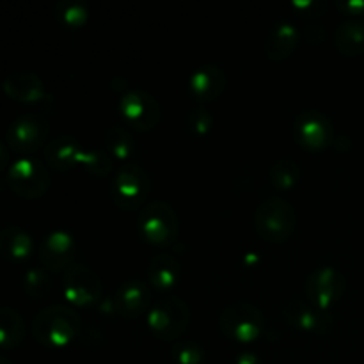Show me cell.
I'll return each instance as SVG.
<instances>
[{
  "label": "cell",
  "mask_w": 364,
  "mask_h": 364,
  "mask_svg": "<svg viewBox=\"0 0 364 364\" xmlns=\"http://www.w3.org/2000/svg\"><path fill=\"white\" fill-rule=\"evenodd\" d=\"M299 28L290 20H279L270 27L265 39V53L272 60H283L297 48Z\"/></svg>",
  "instance_id": "cell-19"
},
{
  "label": "cell",
  "mask_w": 364,
  "mask_h": 364,
  "mask_svg": "<svg viewBox=\"0 0 364 364\" xmlns=\"http://www.w3.org/2000/svg\"><path fill=\"white\" fill-rule=\"evenodd\" d=\"M25 322L20 311L9 306L0 308V348L11 350L23 341Z\"/></svg>",
  "instance_id": "cell-23"
},
{
  "label": "cell",
  "mask_w": 364,
  "mask_h": 364,
  "mask_svg": "<svg viewBox=\"0 0 364 364\" xmlns=\"http://www.w3.org/2000/svg\"><path fill=\"white\" fill-rule=\"evenodd\" d=\"M9 149H7V146L0 141V173L9 169Z\"/></svg>",
  "instance_id": "cell-34"
},
{
  "label": "cell",
  "mask_w": 364,
  "mask_h": 364,
  "mask_svg": "<svg viewBox=\"0 0 364 364\" xmlns=\"http://www.w3.org/2000/svg\"><path fill=\"white\" fill-rule=\"evenodd\" d=\"M291 6L304 16H322L327 11V2L323 0H294Z\"/></svg>",
  "instance_id": "cell-31"
},
{
  "label": "cell",
  "mask_w": 364,
  "mask_h": 364,
  "mask_svg": "<svg viewBox=\"0 0 364 364\" xmlns=\"http://www.w3.org/2000/svg\"><path fill=\"white\" fill-rule=\"evenodd\" d=\"M228 84V77L220 66L213 63L201 64L192 71L188 78L191 95L199 102H213L224 92Z\"/></svg>",
  "instance_id": "cell-16"
},
{
  "label": "cell",
  "mask_w": 364,
  "mask_h": 364,
  "mask_svg": "<svg viewBox=\"0 0 364 364\" xmlns=\"http://www.w3.org/2000/svg\"><path fill=\"white\" fill-rule=\"evenodd\" d=\"M23 290L32 301H43L52 291V277L45 267H31L23 274Z\"/></svg>",
  "instance_id": "cell-27"
},
{
  "label": "cell",
  "mask_w": 364,
  "mask_h": 364,
  "mask_svg": "<svg viewBox=\"0 0 364 364\" xmlns=\"http://www.w3.org/2000/svg\"><path fill=\"white\" fill-rule=\"evenodd\" d=\"M191 306L176 295L156 299L146 313L151 333L164 341H174L187 331L191 323Z\"/></svg>",
  "instance_id": "cell-3"
},
{
  "label": "cell",
  "mask_w": 364,
  "mask_h": 364,
  "mask_svg": "<svg viewBox=\"0 0 364 364\" xmlns=\"http://www.w3.org/2000/svg\"><path fill=\"white\" fill-rule=\"evenodd\" d=\"M281 316L290 327L311 334H326L333 329L334 316L327 309L318 308L308 299H288L281 308Z\"/></svg>",
  "instance_id": "cell-12"
},
{
  "label": "cell",
  "mask_w": 364,
  "mask_h": 364,
  "mask_svg": "<svg viewBox=\"0 0 364 364\" xmlns=\"http://www.w3.org/2000/svg\"><path fill=\"white\" fill-rule=\"evenodd\" d=\"M77 166H80L82 169L87 171L89 174H95V176H107V174L116 171L114 156L107 149L95 148V146H82Z\"/></svg>",
  "instance_id": "cell-25"
},
{
  "label": "cell",
  "mask_w": 364,
  "mask_h": 364,
  "mask_svg": "<svg viewBox=\"0 0 364 364\" xmlns=\"http://www.w3.org/2000/svg\"><path fill=\"white\" fill-rule=\"evenodd\" d=\"M338 11L348 16H359L364 14V0H336L334 2Z\"/></svg>",
  "instance_id": "cell-32"
},
{
  "label": "cell",
  "mask_w": 364,
  "mask_h": 364,
  "mask_svg": "<svg viewBox=\"0 0 364 364\" xmlns=\"http://www.w3.org/2000/svg\"><path fill=\"white\" fill-rule=\"evenodd\" d=\"M0 364H13V363H11L7 358H2V355H0Z\"/></svg>",
  "instance_id": "cell-35"
},
{
  "label": "cell",
  "mask_w": 364,
  "mask_h": 364,
  "mask_svg": "<svg viewBox=\"0 0 364 364\" xmlns=\"http://www.w3.org/2000/svg\"><path fill=\"white\" fill-rule=\"evenodd\" d=\"M139 233L148 244L169 245L180 233V219L169 203L155 199L142 206L139 213Z\"/></svg>",
  "instance_id": "cell-6"
},
{
  "label": "cell",
  "mask_w": 364,
  "mask_h": 364,
  "mask_svg": "<svg viewBox=\"0 0 364 364\" xmlns=\"http://www.w3.org/2000/svg\"><path fill=\"white\" fill-rule=\"evenodd\" d=\"M185 124L191 134L206 135L213 127V114L203 103H198L188 109L187 116H185Z\"/></svg>",
  "instance_id": "cell-30"
},
{
  "label": "cell",
  "mask_w": 364,
  "mask_h": 364,
  "mask_svg": "<svg viewBox=\"0 0 364 364\" xmlns=\"http://www.w3.org/2000/svg\"><path fill=\"white\" fill-rule=\"evenodd\" d=\"M294 137L304 149L320 151L334 141V127L329 116L316 109L302 110L294 119Z\"/></svg>",
  "instance_id": "cell-13"
},
{
  "label": "cell",
  "mask_w": 364,
  "mask_h": 364,
  "mask_svg": "<svg viewBox=\"0 0 364 364\" xmlns=\"http://www.w3.org/2000/svg\"><path fill=\"white\" fill-rule=\"evenodd\" d=\"M43 267L48 270H66L77 256V242L66 230H52L45 235L38 249Z\"/></svg>",
  "instance_id": "cell-14"
},
{
  "label": "cell",
  "mask_w": 364,
  "mask_h": 364,
  "mask_svg": "<svg viewBox=\"0 0 364 364\" xmlns=\"http://www.w3.org/2000/svg\"><path fill=\"white\" fill-rule=\"evenodd\" d=\"M297 226V212L283 198L263 199L255 212V228L265 240L281 244L288 240Z\"/></svg>",
  "instance_id": "cell-5"
},
{
  "label": "cell",
  "mask_w": 364,
  "mask_h": 364,
  "mask_svg": "<svg viewBox=\"0 0 364 364\" xmlns=\"http://www.w3.org/2000/svg\"><path fill=\"white\" fill-rule=\"evenodd\" d=\"M219 326L226 336L240 343H251L263 336L267 318L262 309L247 301L230 302L219 315Z\"/></svg>",
  "instance_id": "cell-4"
},
{
  "label": "cell",
  "mask_w": 364,
  "mask_h": 364,
  "mask_svg": "<svg viewBox=\"0 0 364 364\" xmlns=\"http://www.w3.org/2000/svg\"><path fill=\"white\" fill-rule=\"evenodd\" d=\"M34 252V238L20 226L0 230V255L11 262H25Z\"/></svg>",
  "instance_id": "cell-21"
},
{
  "label": "cell",
  "mask_w": 364,
  "mask_h": 364,
  "mask_svg": "<svg viewBox=\"0 0 364 364\" xmlns=\"http://www.w3.org/2000/svg\"><path fill=\"white\" fill-rule=\"evenodd\" d=\"M151 192V178L137 162L116 167L110 181V198L121 210H137L146 205Z\"/></svg>",
  "instance_id": "cell-2"
},
{
  "label": "cell",
  "mask_w": 364,
  "mask_h": 364,
  "mask_svg": "<svg viewBox=\"0 0 364 364\" xmlns=\"http://www.w3.org/2000/svg\"><path fill=\"white\" fill-rule=\"evenodd\" d=\"M334 45L343 55L355 57L364 52V20L348 18L334 31Z\"/></svg>",
  "instance_id": "cell-22"
},
{
  "label": "cell",
  "mask_w": 364,
  "mask_h": 364,
  "mask_svg": "<svg viewBox=\"0 0 364 364\" xmlns=\"http://www.w3.org/2000/svg\"><path fill=\"white\" fill-rule=\"evenodd\" d=\"M347 279L336 267L323 265L308 274L304 283V294L308 301L316 304L318 308L331 311L333 306L340 302L343 297Z\"/></svg>",
  "instance_id": "cell-10"
},
{
  "label": "cell",
  "mask_w": 364,
  "mask_h": 364,
  "mask_svg": "<svg viewBox=\"0 0 364 364\" xmlns=\"http://www.w3.org/2000/svg\"><path fill=\"white\" fill-rule=\"evenodd\" d=\"M233 364H265V363L262 361V358H259L258 354L245 350V352H240V354H237Z\"/></svg>",
  "instance_id": "cell-33"
},
{
  "label": "cell",
  "mask_w": 364,
  "mask_h": 364,
  "mask_svg": "<svg viewBox=\"0 0 364 364\" xmlns=\"http://www.w3.org/2000/svg\"><path fill=\"white\" fill-rule=\"evenodd\" d=\"M50 123L43 114L23 112L18 114L9 123L6 132V142L13 151L31 155L45 148L48 142Z\"/></svg>",
  "instance_id": "cell-8"
},
{
  "label": "cell",
  "mask_w": 364,
  "mask_h": 364,
  "mask_svg": "<svg viewBox=\"0 0 364 364\" xmlns=\"http://www.w3.org/2000/svg\"><path fill=\"white\" fill-rule=\"evenodd\" d=\"M2 89L9 98L23 103L43 102L46 96L45 82L34 71H11L2 82Z\"/></svg>",
  "instance_id": "cell-17"
},
{
  "label": "cell",
  "mask_w": 364,
  "mask_h": 364,
  "mask_svg": "<svg viewBox=\"0 0 364 364\" xmlns=\"http://www.w3.org/2000/svg\"><path fill=\"white\" fill-rule=\"evenodd\" d=\"M82 331V318L73 308L64 304H50L32 320V334L41 345L63 348L70 345Z\"/></svg>",
  "instance_id": "cell-1"
},
{
  "label": "cell",
  "mask_w": 364,
  "mask_h": 364,
  "mask_svg": "<svg viewBox=\"0 0 364 364\" xmlns=\"http://www.w3.org/2000/svg\"><path fill=\"white\" fill-rule=\"evenodd\" d=\"M173 359L178 364H205L206 352L194 340H181L173 345Z\"/></svg>",
  "instance_id": "cell-29"
},
{
  "label": "cell",
  "mask_w": 364,
  "mask_h": 364,
  "mask_svg": "<svg viewBox=\"0 0 364 364\" xmlns=\"http://www.w3.org/2000/svg\"><path fill=\"white\" fill-rule=\"evenodd\" d=\"M63 294L73 306H95L102 301V279L84 263H73L63 274Z\"/></svg>",
  "instance_id": "cell-11"
},
{
  "label": "cell",
  "mask_w": 364,
  "mask_h": 364,
  "mask_svg": "<svg viewBox=\"0 0 364 364\" xmlns=\"http://www.w3.org/2000/svg\"><path fill=\"white\" fill-rule=\"evenodd\" d=\"M55 16L66 27L78 28L87 23L89 6L84 0H60L55 6Z\"/></svg>",
  "instance_id": "cell-28"
},
{
  "label": "cell",
  "mask_w": 364,
  "mask_h": 364,
  "mask_svg": "<svg viewBox=\"0 0 364 364\" xmlns=\"http://www.w3.org/2000/svg\"><path fill=\"white\" fill-rule=\"evenodd\" d=\"M119 112L132 128L148 132L162 119V107L151 92L139 87H128L121 92Z\"/></svg>",
  "instance_id": "cell-9"
},
{
  "label": "cell",
  "mask_w": 364,
  "mask_h": 364,
  "mask_svg": "<svg viewBox=\"0 0 364 364\" xmlns=\"http://www.w3.org/2000/svg\"><path fill=\"white\" fill-rule=\"evenodd\" d=\"M148 279L156 290H171L183 276L180 259L171 252H159L148 263Z\"/></svg>",
  "instance_id": "cell-20"
},
{
  "label": "cell",
  "mask_w": 364,
  "mask_h": 364,
  "mask_svg": "<svg viewBox=\"0 0 364 364\" xmlns=\"http://www.w3.org/2000/svg\"><path fill=\"white\" fill-rule=\"evenodd\" d=\"M80 149L82 144L77 141V137L70 134H63L46 142V146L43 148V156H45V162L52 169L64 173V171H70L71 167L77 166Z\"/></svg>",
  "instance_id": "cell-18"
},
{
  "label": "cell",
  "mask_w": 364,
  "mask_h": 364,
  "mask_svg": "<svg viewBox=\"0 0 364 364\" xmlns=\"http://www.w3.org/2000/svg\"><path fill=\"white\" fill-rule=\"evenodd\" d=\"M7 187L23 199H38L48 191L50 171L34 156H20L9 166L6 174Z\"/></svg>",
  "instance_id": "cell-7"
},
{
  "label": "cell",
  "mask_w": 364,
  "mask_h": 364,
  "mask_svg": "<svg viewBox=\"0 0 364 364\" xmlns=\"http://www.w3.org/2000/svg\"><path fill=\"white\" fill-rule=\"evenodd\" d=\"M299 178H301V166L297 160L290 159V156H279L269 169L270 183L281 191L295 187Z\"/></svg>",
  "instance_id": "cell-26"
},
{
  "label": "cell",
  "mask_w": 364,
  "mask_h": 364,
  "mask_svg": "<svg viewBox=\"0 0 364 364\" xmlns=\"http://www.w3.org/2000/svg\"><path fill=\"white\" fill-rule=\"evenodd\" d=\"M103 141H105L107 151L123 164L132 162L130 159L137 153V144H135L134 135L123 124H112V127L107 128Z\"/></svg>",
  "instance_id": "cell-24"
},
{
  "label": "cell",
  "mask_w": 364,
  "mask_h": 364,
  "mask_svg": "<svg viewBox=\"0 0 364 364\" xmlns=\"http://www.w3.org/2000/svg\"><path fill=\"white\" fill-rule=\"evenodd\" d=\"M117 315L127 318H137V316L148 313L151 308L153 297L148 284L141 279H127L117 287L112 297Z\"/></svg>",
  "instance_id": "cell-15"
}]
</instances>
